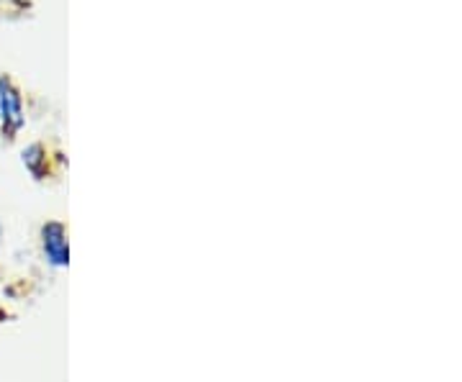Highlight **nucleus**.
I'll return each mask as SVG.
<instances>
[{"label":"nucleus","mask_w":462,"mask_h":382,"mask_svg":"<svg viewBox=\"0 0 462 382\" xmlns=\"http://www.w3.org/2000/svg\"><path fill=\"white\" fill-rule=\"evenodd\" d=\"M21 165H23V169H26L29 175H32V180L44 183L51 175L50 150H47L42 141H32L29 147L21 150Z\"/></svg>","instance_id":"7ed1b4c3"},{"label":"nucleus","mask_w":462,"mask_h":382,"mask_svg":"<svg viewBox=\"0 0 462 382\" xmlns=\"http://www.w3.org/2000/svg\"><path fill=\"white\" fill-rule=\"evenodd\" d=\"M39 251L50 269L62 272L69 267V229L65 221H44L39 226Z\"/></svg>","instance_id":"f03ea898"},{"label":"nucleus","mask_w":462,"mask_h":382,"mask_svg":"<svg viewBox=\"0 0 462 382\" xmlns=\"http://www.w3.org/2000/svg\"><path fill=\"white\" fill-rule=\"evenodd\" d=\"M26 129V105L23 93L11 75H0V136L14 144Z\"/></svg>","instance_id":"f257e3e1"},{"label":"nucleus","mask_w":462,"mask_h":382,"mask_svg":"<svg viewBox=\"0 0 462 382\" xmlns=\"http://www.w3.org/2000/svg\"><path fill=\"white\" fill-rule=\"evenodd\" d=\"M5 239V226H3V221H0V241Z\"/></svg>","instance_id":"20e7f679"}]
</instances>
